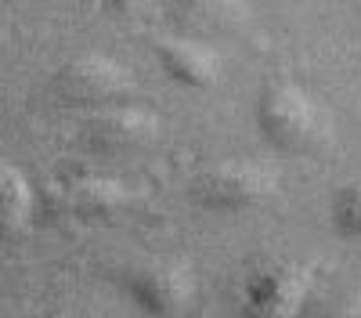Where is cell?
<instances>
[{
    "label": "cell",
    "mask_w": 361,
    "mask_h": 318,
    "mask_svg": "<svg viewBox=\"0 0 361 318\" xmlns=\"http://www.w3.org/2000/svg\"><path fill=\"white\" fill-rule=\"evenodd\" d=\"M257 130L279 152H311L325 137L322 105L293 80H271L257 94Z\"/></svg>",
    "instance_id": "1"
},
{
    "label": "cell",
    "mask_w": 361,
    "mask_h": 318,
    "mask_svg": "<svg viewBox=\"0 0 361 318\" xmlns=\"http://www.w3.org/2000/svg\"><path fill=\"white\" fill-rule=\"evenodd\" d=\"M275 192H279V173L253 159L209 163L188 185V195L195 207L217 210V214H238V210L264 207Z\"/></svg>",
    "instance_id": "2"
},
{
    "label": "cell",
    "mask_w": 361,
    "mask_h": 318,
    "mask_svg": "<svg viewBox=\"0 0 361 318\" xmlns=\"http://www.w3.org/2000/svg\"><path fill=\"white\" fill-rule=\"evenodd\" d=\"M134 91V76L109 54H76L51 76V94L73 109H116Z\"/></svg>",
    "instance_id": "3"
},
{
    "label": "cell",
    "mask_w": 361,
    "mask_h": 318,
    "mask_svg": "<svg viewBox=\"0 0 361 318\" xmlns=\"http://www.w3.org/2000/svg\"><path fill=\"white\" fill-rule=\"evenodd\" d=\"M311 268L300 260H260L243 279V318H293L311 293Z\"/></svg>",
    "instance_id": "4"
},
{
    "label": "cell",
    "mask_w": 361,
    "mask_h": 318,
    "mask_svg": "<svg viewBox=\"0 0 361 318\" xmlns=\"http://www.w3.org/2000/svg\"><path fill=\"white\" fill-rule=\"evenodd\" d=\"M130 300L152 318H180L195 297V275L185 260H148L123 279Z\"/></svg>",
    "instance_id": "5"
},
{
    "label": "cell",
    "mask_w": 361,
    "mask_h": 318,
    "mask_svg": "<svg viewBox=\"0 0 361 318\" xmlns=\"http://www.w3.org/2000/svg\"><path fill=\"white\" fill-rule=\"evenodd\" d=\"M156 134H159L156 112L134 109V105H116V109L90 112L76 130L83 149L98 152V156H119V152H130V149H145Z\"/></svg>",
    "instance_id": "6"
},
{
    "label": "cell",
    "mask_w": 361,
    "mask_h": 318,
    "mask_svg": "<svg viewBox=\"0 0 361 318\" xmlns=\"http://www.w3.org/2000/svg\"><path fill=\"white\" fill-rule=\"evenodd\" d=\"M127 188L109 178H69L54 188L51 210L69 221H105L123 210Z\"/></svg>",
    "instance_id": "7"
},
{
    "label": "cell",
    "mask_w": 361,
    "mask_h": 318,
    "mask_svg": "<svg viewBox=\"0 0 361 318\" xmlns=\"http://www.w3.org/2000/svg\"><path fill=\"white\" fill-rule=\"evenodd\" d=\"M156 58L170 80L180 87H195V91H209L221 80V54L214 47H206L202 40L188 37H163L156 40Z\"/></svg>",
    "instance_id": "8"
},
{
    "label": "cell",
    "mask_w": 361,
    "mask_h": 318,
    "mask_svg": "<svg viewBox=\"0 0 361 318\" xmlns=\"http://www.w3.org/2000/svg\"><path fill=\"white\" fill-rule=\"evenodd\" d=\"M33 188L22 178V170H15L11 163H4V173H0V224L8 231H18L29 224V214H33Z\"/></svg>",
    "instance_id": "9"
},
{
    "label": "cell",
    "mask_w": 361,
    "mask_h": 318,
    "mask_svg": "<svg viewBox=\"0 0 361 318\" xmlns=\"http://www.w3.org/2000/svg\"><path fill=\"white\" fill-rule=\"evenodd\" d=\"M329 217H333L336 236L343 239H361V173L347 178L329 202Z\"/></svg>",
    "instance_id": "10"
},
{
    "label": "cell",
    "mask_w": 361,
    "mask_h": 318,
    "mask_svg": "<svg viewBox=\"0 0 361 318\" xmlns=\"http://www.w3.org/2000/svg\"><path fill=\"white\" fill-rule=\"evenodd\" d=\"M343 318H361V304H354L350 311H343Z\"/></svg>",
    "instance_id": "11"
}]
</instances>
